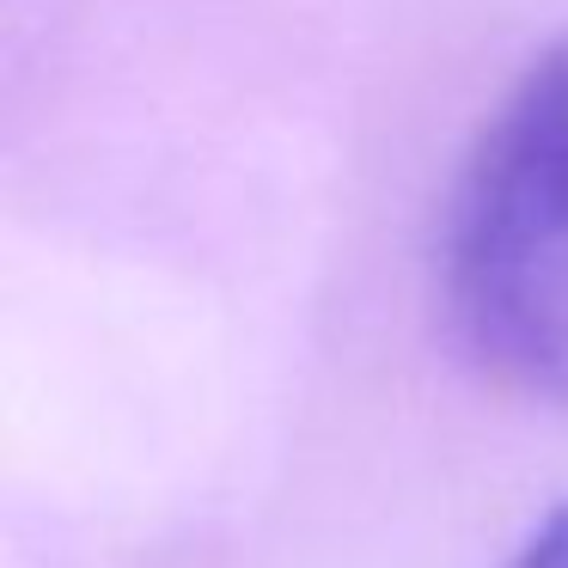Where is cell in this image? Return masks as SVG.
Returning <instances> with one entry per match:
<instances>
[{
	"label": "cell",
	"mask_w": 568,
	"mask_h": 568,
	"mask_svg": "<svg viewBox=\"0 0 568 568\" xmlns=\"http://www.w3.org/2000/svg\"><path fill=\"white\" fill-rule=\"evenodd\" d=\"M440 275L470 361L568 409V31L483 123L446 202Z\"/></svg>",
	"instance_id": "1"
},
{
	"label": "cell",
	"mask_w": 568,
	"mask_h": 568,
	"mask_svg": "<svg viewBox=\"0 0 568 568\" xmlns=\"http://www.w3.org/2000/svg\"><path fill=\"white\" fill-rule=\"evenodd\" d=\"M501 568H568V501L550 507V514L526 531V544H519Z\"/></svg>",
	"instance_id": "2"
}]
</instances>
